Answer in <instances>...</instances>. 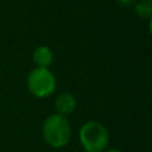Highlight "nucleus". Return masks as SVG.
I'll return each instance as SVG.
<instances>
[{"label":"nucleus","mask_w":152,"mask_h":152,"mask_svg":"<svg viewBox=\"0 0 152 152\" xmlns=\"http://www.w3.org/2000/svg\"><path fill=\"white\" fill-rule=\"evenodd\" d=\"M136 12L139 16L142 18H151V12H152V8H151V1H143L137 3L136 4Z\"/></svg>","instance_id":"nucleus-6"},{"label":"nucleus","mask_w":152,"mask_h":152,"mask_svg":"<svg viewBox=\"0 0 152 152\" xmlns=\"http://www.w3.org/2000/svg\"><path fill=\"white\" fill-rule=\"evenodd\" d=\"M145 1H151V0H145Z\"/></svg>","instance_id":"nucleus-9"},{"label":"nucleus","mask_w":152,"mask_h":152,"mask_svg":"<svg viewBox=\"0 0 152 152\" xmlns=\"http://www.w3.org/2000/svg\"><path fill=\"white\" fill-rule=\"evenodd\" d=\"M32 59L37 67L48 68L53 61V52L47 45H39L37 48H35L34 53H32Z\"/></svg>","instance_id":"nucleus-5"},{"label":"nucleus","mask_w":152,"mask_h":152,"mask_svg":"<svg viewBox=\"0 0 152 152\" xmlns=\"http://www.w3.org/2000/svg\"><path fill=\"white\" fill-rule=\"evenodd\" d=\"M119 1V4H121V5H131V4H134L135 1H136V0H118Z\"/></svg>","instance_id":"nucleus-7"},{"label":"nucleus","mask_w":152,"mask_h":152,"mask_svg":"<svg viewBox=\"0 0 152 152\" xmlns=\"http://www.w3.org/2000/svg\"><path fill=\"white\" fill-rule=\"evenodd\" d=\"M72 129L68 119L63 115L53 113L43 123V137L52 148H61L71 140Z\"/></svg>","instance_id":"nucleus-1"},{"label":"nucleus","mask_w":152,"mask_h":152,"mask_svg":"<svg viewBox=\"0 0 152 152\" xmlns=\"http://www.w3.org/2000/svg\"><path fill=\"white\" fill-rule=\"evenodd\" d=\"M55 108H56L59 115L67 116V115H69V113H72L76 108L75 96L72 94H69V92L60 94L55 102Z\"/></svg>","instance_id":"nucleus-4"},{"label":"nucleus","mask_w":152,"mask_h":152,"mask_svg":"<svg viewBox=\"0 0 152 152\" xmlns=\"http://www.w3.org/2000/svg\"><path fill=\"white\" fill-rule=\"evenodd\" d=\"M27 86L35 97L43 99L53 94L56 88V79L48 68L37 67L29 72L27 77Z\"/></svg>","instance_id":"nucleus-3"},{"label":"nucleus","mask_w":152,"mask_h":152,"mask_svg":"<svg viewBox=\"0 0 152 152\" xmlns=\"http://www.w3.org/2000/svg\"><path fill=\"white\" fill-rule=\"evenodd\" d=\"M105 152H123V151H120V150H115V148H112V150H107Z\"/></svg>","instance_id":"nucleus-8"},{"label":"nucleus","mask_w":152,"mask_h":152,"mask_svg":"<svg viewBox=\"0 0 152 152\" xmlns=\"http://www.w3.org/2000/svg\"><path fill=\"white\" fill-rule=\"evenodd\" d=\"M79 137L86 152H103L107 150L110 143V134L99 121H87L83 124Z\"/></svg>","instance_id":"nucleus-2"}]
</instances>
